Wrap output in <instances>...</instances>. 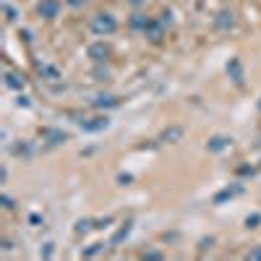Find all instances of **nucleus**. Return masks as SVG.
<instances>
[{"mask_svg": "<svg viewBox=\"0 0 261 261\" xmlns=\"http://www.w3.org/2000/svg\"><path fill=\"white\" fill-rule=\"evenodd\" d=\"M118 29V21H115V16L113 13H97L94 18H92V32L94 34H113Z\"/></svg>", "mask_w": 261, "mask_h": 261, "instance_id": "f257e3e1", "label": "nucleus"}, {"mask_svg": "<svg viewBox=\"0 0 261 261\" xmlns=\"http://www.w3.org/2000/svg\"><path fill=\"white\" fill-rule=\"evenodd\" d=\"M37 13L45 16V18H55V16L60 13V3H58V0H39Z\"/></svg>", "mask_w": 261, "mask_h": 261, "instance_id": "f03ea898", "label": "nucleus"}, {"mask_svg": "<svg viewBox=\"0 0 261 261\" xmlns=\"http://www.w3.org/2000/svg\"><path fill=\"white\" fill-rule=\"evenodd\" d=\"M214 27L220 29V32H227L235 27V18H232V11H220L214 16Z\"/></svg>", "mask_w": 261, "mask_h": 261, "instance_id": "7ed1b4c3", "label": "nucleus"}, {"mask_svg": "<svg viewBox=\"0 0 261 261\" xmlns=\"http://www.w3.org/2000/svg\"><path fill=\"white\" fill-rule=\"evenodd\" d=\"M107 55H110V50H107L105 42H97V45H92V47H89V58H92L94 63H102Z\"/></svg>", "mask_w": 261, "mask_h": 261, "instance_id": "20e7f679", "label": "nucleus"}, {"mask_svg": "<svg viewBox=\"0 0 261 261\" xmlns=\"http://www.w3.org/2000/svg\"><path fill=\"white\" fill-rule=\"evenodd\" d=\"M227 146H230V139H227V136H214V139L206 144L209 151H222V149H227Z\"/></svg>", "mask_w": 261, "mask_h": 261, "instance_id": "39448f33", "label": "nucleus"}, {"mask_svg": "<svg viewBox=\"0 0 261 261\" xmlns=\"http://www.w3.org/2000/svg\"><path fill=\"white\" fill-rule=\"evenodd\" d=\"M144 34H149L151 39H160V37H162V24H157V21H149L146 29H144Z\"/></svg>", "mask_w": 261, "mask_h": 261, "instance_id": "423d86ee", "label": "nucleus"}, {"mask_svg": "<svg viewBox=\"0 0 261 261\" xmlns=\"http://www.w3.org/2000/svg\"><path fill=\"white\" fill-rule=\"evenodd\" d=\"M146 24H149V18L146 16H141V13H134V18H130V29H146Z\"/></svg>", "mask_w": 261, "mask_h": 261, "instance_id": "0eeeda50", "label": "nucleus"}, {"mask_svg": "<svg viewBox=\"0 0 261 261\" xmlns=\"http://www.w3.org/2000/svg\"><path fill=\"white\" fill-rule=\"evenodd\" d=\"M6 86H11V89H21V86H24V79L16 76V73H6Z\"/></svg>", "mask_w": 261, "mask_h": 261, "instance_id": "6e6552de", "label": "nucleus"}, {"mask_svg": "<svg viewBox=\"0 0 261 261\" xmlns=\"http://www.w3.org/2000/svg\"><path fill=\"white\" fill-rule=\"evenodd\" d=\"M81 125H84L86 130H102V128H107V118H97V123H84V120H81Z\"/></svg>", "mask_w": 261, "mask_h": 261, "instance_id": "1a4fd4ad", "label": "nucleus"}, {"mask_svg": "<svg viewBox=\"0 0 261 261\" xmlns=\"http://www.w3.org/2000/svg\"><path fill=\"white\" fill-rule=\"evenodd\" d=\"M227 68H232V76H235V81H238V84L243 81V71H241V63H238V60H232V63L227 65Z\"/></svg>", "mask_w": 261, "mask_h": 261, "instance_id": "9d476101", "label": "nucleus"}, {"mask_svg": "<svg viewBox=\"0 0 261 261\" xmlns=\"http://www.w3.org/2000/svg\"><path fill=\"white\" fill-rule=\"evenodd\" d=\"M180 136H183L180 128H170V130H165V134H162V139H170V141H178Z\"/></svg>", "mask_w": 261, "mask_h": 261, "instance_id": "9b49d317", "label": "nucleus"}, {"mask_svg": "<svg viewBox=\"0 0 261 261\" xmlns=\"http://www.w3.org/2000/svg\"><path fill=\"white\" fill-rule=\"evenodd\" d=\"M94 105H97V107H105V105H107V107H113V105H118V99H115V97H97Z\"/></svg>", "mask_w": 261, "mask_h": 261, "instance_id": "f8f14e48", "label": "nucleus"}, {"mask_svg": "<svg viewBox=\"0 0 261 261\" xmlns=\"http://www.w3.org/2000/svg\"><path fill=\"white\" fill-rule=\"evenodd\" d=\"M258 222H261V214H253V217H248V220H246L248 227H258Z\"/></svg>", "mask_w": 261, "mask_h": 261, "instance_id": "ddd939ff", "label": "nucleus"}, {"mask_svg": "<svg viewBox=\"0 0 261 261\" xmlns=\"http://www.w3.org/2000/svg\"><path fill=\"white\" fill-rule=\"evenodd\" d=\"M248 258H261V246L251 248V251H248Z\"/></svg>", "mask_w": 261, "mask_h": 261, "instance_id": "4468645a", "label": "nucleus"}, {"mask_svg": "<svg viewBox=\"0 0 261 261\" xmlns=\"http://www.w3.org/2000/svg\"><path fill=\"white\" fill-rule=\"evenodd\" d=\"M3 8H6V13H8V16H6V18H8V21H13V18H16V11H13V8H11V6H8V3H6V6H3Z\"/></svg>", "mask_w": 261, "mask_h": 261, "instance_id": "2eb2a0df", "label": "nucleus"}, {"mask_svg": "<svg viewBox=\"0 0 261 261\" xmlns=\"http://www.w3.org/2000/svg\"><path fill=\"white\" fill-rule=\"evenodd\" d=\"M3 204H6V209H13V199H11V196H3Z\"/></svg>", "mask_w": 261, "mask_h": 261, "instance_id": "dca6fc26", "label": "nucleus"}, {"mask_svg": "<svg viewBox=\"0 0 261 261\" xmlns=\"http://www.w3.org/2000/svg\"><path fill=\"white\" fill-rule=\"evenodd\" d=\"M86 0H68V6H73V8H79V6H84Z\"/></svg>", "mask_w": 261, "mask_h": 261, "instance_id": "f3484780", "label": "nucleus"}, {"mask_svg": "<svg viewBox=\"0 0 261 261\" xmlns=\"http://www.w3.org/2000/svg\"><path fill=\"white\" fill-rule=\"evenodd\" d=\"M146 0H130V6H144Z\"/></svg>", "mask_w": 261, "mask_h": 261, "instance_id": "a211bd4d", "label": "nucleus"}]
</instances>
